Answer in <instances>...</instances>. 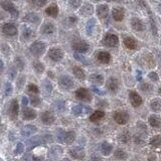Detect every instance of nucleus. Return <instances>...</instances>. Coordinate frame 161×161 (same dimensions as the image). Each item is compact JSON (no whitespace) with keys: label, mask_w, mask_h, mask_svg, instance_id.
Instances as JSON below:
<instances>
[{"label":"nucleus","mask_w":161,"mask_h":161,"mask_svg":"<svg viewBox=\"0 0 161 161\" xmlns=\"http://www.w3.org/2000/svg\"><path fill=\"white\" fill-rule=\"evenodd\" d=\"M108 1H121V0H108Z\"/></svg>","instance_id":"69168bd1"},{"label":"nucleus","mask_w":161,"mask_h":161,"mask_svg":"<svg viewBox=\"0 0 161 161\" xmlns=\"http://www.w3.org/2000/svg\"><path fill=\"white\" fill-rule=\"evenodd\" d=\"M23 151H24V145H23L22 143H18L15 148V150H14V154L19 155V154L23 153Z\"/></svg>","instance_id":"a18cd8bd"},{"label":"nucleus","mask_w":161,"mask_h":161,"mask_svg":"<svg viewBox=\"0 0 161 161\" xmlns=\"http://www.w3.org/2000/svg\"><path fill=\"white\" fill-rule=\"evenodd\" d=\"M32 66H33L34 71H36V73H39V74H42L45 70V64H43L42 63H40V61H34Z\"/></svg>","instance_id":"c9c22d12"},{"label":"nucleus","mask_w":161,"mask_h":161,"mask_svg":"<svg viewBox=\"0 0 161 161\" xmlns=\"http://www.w3.org/2000/svg\"><path fill=\"white\" fill-rule=\"evenodd\" d=\"M149 124L153 128H159L160 127V118L156 115H152L149 117Z\"/></svg>","instance_id":"f704fd0d"},{"label":"nucleus","mask_w":161,"mask_h":161,"mask_svg":"<svg viewBox=\"0 0 161 161\" xmlns=\"http://www.w3.org/2000/svg\"><path fill=\"white\" fill-rule=\"evenodd\" d=\"M97 58H98V60L100 63L107 64L111 61V54L107 51H100L97 54Z\"/></svg>","instance_id":"393cba45"},{"label":"nucleus","mask_w":161,"mask_h":161,"mask_svg":"<svg viewBox=\"0 0 161 161\" xmlns=\"http://www.w3.org/2000/svg\"><path fill=\"white\" fill-rule=\"evenodd\" d=\"M97 15L102 20L106 19L109 15V6L107 4H100L97 6Z\"/></svg>","instance_id":"1a4fd4ad"},{"label":"nucleus","mask_w":161,"mask_h":161,"mask_svg":"<svg viewBox=\"0 0 161 161\" xmlns=\"http://www.w3.org/2000/svg\"><path fill=\"white\" fill-rule=\"evenodd\" d=\"M70 154H71V156L73 158H75V159L81 160L85 157V150L83 147L77 146V147H74L70 150Z\"/></svg>","instance_id":"9b49d317"},{"label":"nucleus","mask_w":161,"mask_h":161,"mask_svg":"<svg viewBox=\"0 0 161 161\" xmlns=\"http://www.w3.org/2000/svg\"><path fill=\"white\" fill-rule=\"evenodd\" d=\"M129 140H130V134H129L127 131L123 132L121 135H120V141L123 143H128Z\"/></svg>","instance_id":"79ce46f5"},{"label":"nucleus","mask_w":161,"mask_h":161,"mask_svg":"<svg viewBox=\"0 0 161 161\" xmlns=\"http://www.w3.org/2000/svg\"><path fill=\"white\" fill-rule=\"evenodd\" d=\"M61 161H70L69 159H63V160H61Z\"/></svg>","instance_id":"338daca9"},{"label":"nucleus","mask_w":161,"mask_h":161,"mask_svg":"<svg viewBox=\"0 0 161 161\" xmlns=\"http://www.w3.org/2000/svg\"><path fill=\"white\" fill-rule=\"evenodd\" d=\"M9 74H10V78L13 79L14 76H15V74H16V71H14L13 69H11V71H9Z\"/></svg>","instance_id":"052dcab7"},{"label":"nucleus","mask_w":161,"mask_h":161,"mask_svg":"<svg viewBox=\"0 0 161 161\" xmlns=\"http://www.w3.org/2000/svg\"><path fill=\"white\" fill-rule=\"evenodd\" d=\"M58 83H60V86L64 90H71L75 86L73 79L69 77V76H61V77H60Z\"/></svg>","instance_id":"423d86ee"},{"label":"nucleus","mask_w":161,"mask_h":161,"mask_svg":"<svg viewBox=\"0 0 161 161\" xmlns=\"http://www.w3.org/2000/svg\"><path fill=\"white\" fill-rule=\"evenodd\" d=\"M148 77H149V79H150L151 81H153V82H158V81H159V77H158V75L155 72L149 73Z\"/></svg>","instance_id":"de8ad7c7"},{"label":"nucleus","mask_w":161,"mask_h":161,"mask_svg":"<svg viewBox=\"0 0 161 161\" xmlns=\"http://www.w3.org/2000/svg\"><path fill=\"white\" fill-rule=\"evenodd\" d=\"M0 4H1V7L3 8L5 11H7V12H9L11 14L12 17H14V18L18 17V14H19L18 10H17L15 5L11 1H9V0H3V1L0 2Z\"/></svg>","instance_id":"7ed1b4c3"},{"label":"nucleus","mask_w":161,"mask_h":161,"mask_svg":"<svg viewBox=\"0 0 161 161\" xmlns=\"http://www.w3.org/2000/svg\"><path fill=\"white\" fill-rule=\"evenodd\" d=\"M46 49V45L43 42H36L29 46V51L34 57H40Z\"/></svg>","instance_id":"f257e3e1"},{"label":"nucleus","mask_w":161,"mask_h":161,"mask_svg":"<svg viewBox=\"0 0 161 161\" xmlns=\"http://www.w3.org/2000/svg\"><path fill=\"white\" fill-rule=\"evenodd\" d=\"M93 2H99V1H101V0H92Z\"/></svg>","instance_id":"0e129e2a"},{"label":"nucleus","mask_w":161,"mask_h":161,"mask_svg":"<svg viewBox=\"0 0 161 161\" xmlns=\"http://www.w3.org/2000/svg\"><path fill=\"white\" fill-rule=\"evenodd\" d=\"M112 16L115 21H122L125 16V11L123 8H113Z\"/></svg>","instance_id":"f3484780"},{"label":"nucleus","mask_w":161,"mask_h":161,"mask_svg":"<svg viewBox=\"0 0 161 161\" xmlns=\"http://www.w3.org/2000/svg\"><path fill=\"white\" fill-rule=\"evenodd\" d=\"M31 105L33 107H39L40 103H42V101H40V99L39 98V97H36V96H33V97H31Z\"/></svg>","instance_id":"49530a36"},{"label":"nucleus","mask_w":161,"mask_h":161,"mask_svg":"<svg viewBox=\"0 0 161 161\" xmlns=\"http://www.w3.org/2000/svg\"><path fill=\"white\" fill-rule=\"evenodd\" d=\"M82 3H83V0H70V5H71V7L75 8V9L81 7Z\"/></svg>","instance_id":"37998d69"},{"label":"nucleus","mask_w":161,"mask_h":161,"mask_svg":"<svg viewBox=\"0 0 161 161\" xmlns=\"http://www.w3.org/2000/svg\"><path fill=\"white\" fill-rule=\"evenodd\" d=\"M67 21H68V23L70 25H75L78 21V18L76 16H70V17H68Z\"/></svg>","instance_id":"8fccbe9b"},{"label":"nucleus","mask_w":161,"mask_h":161,"mask_svg":"<svg viewBox=\"0 0 161 161\" xmlns=\"http://www.w3.org/2000/svg\"><path fill=\"white\" fill-rule=\"evenodd\" d=\"M89 80L93 84L97 85V86H101V85L104 84V77L99 74H92L89 77Z\"/></svg>","instance_id":"bb28decb"},{"label":"nucleus","mask_w":161,"mask_h":161,"mask_svg":"<svg viewBox=\"0 0 161 161\" xmlns=\"http://www.w3.org/2000/svg\"><path fill=\"white\" fill-rule=\"evenodd\" d=\"M95 26H96V19L95 18H91L86 24V31H87L88 36H92Z\"/></svg>","instance_id":"72a5a7b5"},{"label":"nucleus","mask_w":161,"mask_h":161,"mask_svg":"<svg viewBox=\"0 0 161 161\" xmlns=\"http://www.w3.org/2000/svg\"><path fill=\"white\" fill-rule=\"evenodd\" d=\"M160 107H161V103H160V100L158 98L151 101L150 108L154 111V112H158V111H160Z\"/></svg>","instance_id":"e433bc0d"},{"label":"nucleus","mask_w":161,"mask_h":161,"mask_svg":"<svg viewBox=\"0 0 161 161\" xmlns=\"http://www.w3.org/2000/svg\"><path fill=\"white\" fill-rule=\"evenodd\" d=\"M93 13H94V7H93L92 4L86 3L85 5H83L80 9V14L82 16L88 17V16L92 15Z\"/></svg>","instance_id":"aec40b11"},{"label":"nucleus","mask_w":161,"mask_h":161,"mask_svg":"<svg viewBox=\"0 0 161 161\" xmlns=\"http://www.w3.org/2000/svg\"><path fill=\"white\" fill-rule=\"evenodd\" d=\"M92 90L95 92L96 94H99V95H103V92H101V90H99L98 88L96 87H92Z\"/></svg>","instance_id":"4d7b16f0"},{"label":"nucleus","mask_w":161,"mask_h":161,"mask_svg":"<svg viewBox=\"0 0 161 161\" xmlns=\"http://www.w3.org/2000/svg\"><path fill=\"white\" fill-rule=\"evenodd\" d=\"M123 42H124V45L126 46V48H127L128 49H131V51L136 49L137 46H138V43H137V42L131 36L125 37L124 40H123Z\"/></svg>","instance_id":"6ab92c4d"},{"label":"nucleus","mask_w":161,"mask_h":161,"mask_svg":"<svg viewBox=\"0 0 161 161\" xmlns=\"http://www.w3.org/2000/svg\"><path fill=\"white\" fill-rule=\"evenodd\" d=\"M75 58L79 61H82V63H85V57L82 55V54H79V52H76L75 54Z\"/></svg>","instance_id":"864d4df0"},{"label":"nucleus","mask_w":161,"mask_h":161,"mask_svg":"<svg viewBox=\"0 0 161 161\" xmlns=\"http://www.w3.org/2000/svg\"><path fill=\"white\" fill-rule=\"evenodd\" d=\"M2 32L8 36H14L17 34V27L12 23H5L2 26Z\"/></svg>","instance_id":"9d476101"},{"label":"nucleus","mask_w":161,"mask_h":161,"mask_svg":"<svg viewBox=\"0 0 161 161\" xmlns=\"http://www.w3.org/2000/svg\"><path fill=\"white\" fill-rule=\"evenodd\" d=\"M22 118L24 120H33L36 118V112L30 108H23Z\"/></svg>","instance_id":"412c9836"},{"label":"nucleus","mask_w":161,"mask_h":161,"mask_svg":"<svg viewBox=\"0 0 161 161\" xmlns=\"http://www.w3.org/2000/svg\"><path fill=\"white\" fill-rule=\"evenodd\" d=\"M107 87L111 92L116 93L120 88V82L116 78H110L107 82Z\"/></svg>","instance_id":"2eb2a0df"},{"label":"nucleus","mask_w":161,"mask_h":161,"mask_svg":"<svg viewBox=\"0 0 161 161\" xmlns=\"http://www.w3.org/2000/svg\"><path fill=\"white\" fill-rule=\"evenodd\" d=\"M150 145L153 146L155 148H158L160 146V135L154 136L153 138H151L150 140Z\"/></svg>","instance_id":"ea45409f"},{"label":"nucleus","mask_w":161,"mask_h":161,"mask_svg":"<svg viewBox=\"0 0 161 161\" xmlns=\"http://www.w3.org/2000/svg\"><path fill=\"white\" fill-rule=\"evenodd\" d=\"M27 104H28L27 98H26V97H23V98H22V105H23V107H26V106H27Z\"/></svg>","instance_id":"13d9d810"},{"label":"nucleus","mask_w":161,"mask_h":161,"mask_svg":"<svg viewBox=\"0 0 161 161\" xmlns=\"http://www.w3.org/2000/svg\"><path fill=\"white\" fill-rule=\"evenodd\" d=\"M130 117H129V114L127 112H124V111H117L114 114V120L117 124L119 125H125L127 124Z\"/></svg>","instance_id":"39448f33"},{"label":"nucleus","mask_w":161,"mask_h":161,"mask_svg":"<svg viewBox=\"0 0 161 161\" xmlns=\"http://www.w3.org/2000/svg\"><path fill=\"white\" fill-rule=\"evenodd\" d=\"M32 36H33V30L31 28L27 27V26H24L22 28V32H21V39L23 40H28L30 39Z\"/></svg>","instance_id":"7c9ffc66"},{"label":"nucleus","mask_w":161,"mask_h":161,"mask_svg":"<svg viewBox=\"0 0 161 161\" xmlns=\"http://www.w3.org/2000/svg\"><path fill=\"white\" fill-rule=\"evenodd\" d=\"M73 48L75 49L76 52H79V54H85V52L89 51L90 45H89V43L84 42V40H79V42H75L73 43Z\"/></svg>","instance_id":"0eeeda50"},{"label":"nucleus","mask_w":161,"mask_h":161,"mask_svg":"<svg viewBox=\"0 0 161 161\" xmlns=\"http://www.w3.org/2000/svg\"><path fill=\"white\" fill-rule=\"evenodd\" d=\"M43 87H45V92H46V93H51V92L52 86H51V84L49 83V82L45 81V84H43Z\"/></svg>","instance_id":"09e8293b"},{"label":"nucleus","mask_w":161,"mask_h":161,"mask_svg":"<svg viewBox=\"0 0 161 161\" xmlns=\"http://www.w3.org/2000/svg\"><path fill=\"white\" fill-rule=\"evenodd\" d=\"M102 43L104 45L108 46V48H116L119 45V39L116 34L113 33H108L104 36V39H102Z\"/></svg>","instance_id":"f03ea898"},{"label":"nucleus","mask_w":161,"mask_h":161,"mask_svg":"<svg viewBox=\"0 0 161 161\" xmlns=\"http://www.w3.org/2000/svg\"><path fill=\"white\" fill-rule=\"evenodd\" d=\"M27 91H28L29 93H31V94H39V87L36 86V85H33V84L28 85V87H27Z\"/></svg>","instance_id":"c03bdc74"},{"label":"nucleus","mask_w":161,"mask_h":161,"mask_svg":"<svg viewBox=\"0 0 161 161\" xmlns=\"http://www.w3.org/2000/svg\"><path fill=\"white\" fill-rule=\"evenodd\" d=\"M104 117H105V113L103 111H96V112H94L90 116V120L92 122H100L102 119H104Z\"/></svg>","instance_id":"473e14b6"},{"label":"nucleus","mask_w":161,"mask_h":161,"mask_svg":"<svg viewBox=\"0 0 161 161\" xmlns=\"http://www.w3.org/2000/svg\"><path fill=\"white\" fill-rule=\"evenodd\" d=\"M37 131L36 127L34 125H26L23 127L22 131H21V134L24 137H29L31 136L32 134H34Z\"/></svg>","instance_id":"a878e982"},{"label":"nucleus","mask_w":161,"mask_h":161,"mask_svg":"<svg viewBox=\"0 0 161 161\" xmlns=\"http://www.w3.org/2000/svg\"><path fill=\"white\" fill-rule=\"evenodd\" d=\"M91 112H92V109H91V108L81 106V105L73 107V109H72V113L74 114L75 116H81V115H84V114H88Z\"/></svg>","instance_id":"ddd939ff"},{"label":"nucleus","mask_w":161,"mask_h":161,"mask_svg":"<svg viewBox=\"0 0 161 161\" xmlns=\"http://www.w3.org/2000/svg\"><path fill=\"white\" fill-rule=\"evenodd\" d=\"M54 31H55V26L52 22H45L42 26V32L43 34H46V36L52 34Z\"/></svg>","instance_id":"5701e85b"},{"label":"nucleus","mask_w":161,"mask_h":161,"mask_svg":"<svg viewBox=\"0 0 161 161\" xmlns=\"http://www.w3.org/2000/svg\"><path fill=\"white\" fill-rule=\"evenodd\" d=\"M60 105H58V103H57V106L55 107V108H57V111H60V112H61V111H63V110L64 109V105H63V102H60Z\"/></svg>","instance_id":"6e6d98bb"},{"label":"nucleus","mask_w":161,"mask_h":161,"mask_svg":"<svg viewBox=\"0 0 161 161\" xmlns=\"http://www.w3.org/2000/svg\"><path fill=\"white\" fill-rule=\"evenodd\" d=\"M112 150H113V146L108 142H104L101 146V152L105 156H109L112 153Z\"/></svg>","instance_id":"2f4dec72"},{"label":"nucleus","mask_w":161,"mask_h":161,"mask_svg":"<svg viewBox=\"0 0 161 161\" xmlns=\"http://www.w3.org/2000/svg\"><path fill=\"white\" fill-rule=\"evenodd\" d=\"M33 160H34V161H43L42 158H39V157H34Z\"/></svg>","instance_id":"e2e57ef3"},{"label":"nucleus","mask_w":161,"mask_h":161,"mask_svg":"<svg viewBox=\"0 0 161 161\" xmlns=\"http://www.w3.org/2000/svg\"><path fill=\"white\" fill-rule=\"evenodd\" d=\"M15 64H16V68L19 70V71H22L23 69H24V66H25V63H24V61L22 60V58L20 57H15Z\"/></svg>","instance_id":"a19ab883"},{"label":"nucleus","mask_w":161,"mask_h":161,"mask_svg":"<svg viewBox=\"0 0 161 161\" xmlns=\"http://www.w3.org/2000/svg\"><path fill=\"white\" fill-rule=\"evenodd\" d=\"M45 13L48 16L51 17H57L58 15V6L55 3L49 5V6L45 9Z\"/></svg>","instance_id":"c85d7f7f"},{"label":"nucleus","mask_w":161,"mask_h":161,"mask_svg":"<svg viewBox=\"0 0 161 161\" xmlns=\"http://www.w3.org/2000/svg\"><path fill=\"white\" fill-rule=\"evenodd\" d=\"M63 154V149L60 146H54L48 152V159L51 161L57 160L60 155Z\"/></svg>","instance_id":"f8f14e48"},{"label":"nucleus","mask_w":161,"mask_h":161,"mask_svg":"<svg viewBox=\"0 0 161 161\" xmlns=\"http://www.w3.org/2000/svg\"><path fill=\"white\" fill-rule=\"evenodd\" d=\"M136 74H137V76H136L137 80L140 81V80H141V72H140V71H137V72H136Z\"/></svg>","instance_id":"680f3d73"},{"label":"nucleus","mask_w":161,"mask_h":161,"mask_svg":"<svg viewBox=\"0 0 161 161\" xmlns=\"http://www.w3.org/2000/svg\"><path fill=\"white\" fill-rule=\"evenodd\" d=\"M54 114L51 113V112H48V111H46V112H45L42 115V121L43 124H45V125H51V124H54Z\"/></svg>","instance_id":"4be33fe9"},{"label":"nucleus","mask_w":161,"mask_h":161,"mask_svg":"<svg viewBox=\"0 0 161 161\" xmlns=\"http://www.w3.org/2000/svg\"><path fill=\"white\" fill-rule=\"evenodd\" d=\"M48 55L52 61L57 63V61H60L61 60H63V49L60 48H51L48 49Z\"/></svg>","instance_id":"20e7f679"},{"label":"nucleus","mask_w":161,"mask_h":161,"mask_svg":"<svg viewBox=\"0 0 161 161\" xmlns=\"http://www.w3.org/2000/svg\"><path fill=\"white\" fill-rule=\"evenodd\" d=\"M140 89H141V91H143V92H148V91L151 90V86L149 84L143 83L141 86H140Z\"/></svg>","instance_id":"603ef678"},{"label":"nucleus","mask_w":161,"mask_h":161,"mask_svg":"<svg viewBox=\"0 0 161 161\" xmlns=\"http://www.w3.org/2000/svg\"><path fill=\"white\" fill-rule=\"evenodd\" d=\"M11 93H12V86H11L10 83H7L6 86H5V95L9 96Z\"/></svg>","instance_id":"3c124183"},{"label":"nucleus","mask_w":161,"mask_h":161,"mask_svg":"<svg viewBox=\"0 0 161 161\" xmlns=\"http://www.w3.org/2000/svg\"><path fill=\"white\" fill-rule=\"evenodd\" d=\"M129 98H130V102L133 107L137 108L142 104V98L136 92H131L130 95H129Z\"/></svg>","instance_id":"dca6fc26"},{"label":"nucleus","mask_w":161,"mask_h":161,"mask_svg":"<svg viewBox=\"0 0 161 161\" xmlns=\"http://www.w3.org/2000/svg\"><path fill=\"white\" fill-rule=\"evenodd\" d=\"M3 70H4V63H3V61H2L1 58H0V73L3 72Z\"/></svg>","instance_id":"bf43d9fd"},{"label":"nucleus","mask_w":161,"mask_h":161,"mask_svg":"<svg viewBox=\"0 0 161 161\" xmlns=\"http://www.w3.org/2000/svg\"><path fill=\"white\" fill-rule=\"evenodd\" d=\"M73 73H74L75 77L79 79V80H85L86 79V73H85V71L82 68H80V67L78 66H75L74 69H73Z\"/></svg>","instance_id":"c756f323"},{"label":"nucleus","mask_w":161,"mask_h":161,"mask_svg":"<svg viewBox=\"0 0 161 161\" xmlns=\"http://www.w3.org/2000/svg\"><path fill=\"white\" fill-rule=\"evenodd\" d=\"M131 26H132V28L136 31L145 30L144 22H143L140 18H137V17H133L132 18V20H131Z\"/></svg>","instance_id":"4468645a"},{"label":"nucleus","mask_w":161,"mask_h":161,"mask_svg":"<svg viewBox=\"0 0 161 161\" xmlns=\"http://www.w3.org/2000/svg\"><path fill=\"white\" fill-rule=\"evenodd\" d=\"M115 157L117 159H120V160H124L127 158V153L124 151V150H121V149H118V150H116L115 152Z\"/></svg>","instance_id":"58836bf2"},{"label":"nucleus","mask_w":161,"mask_h":161,"mask_svg":"<svg viewBox=\"0 0 161 161\" xmlns=\"http://www.w3.org/2000/svg\"><path fill=\"white\" fill-rule=\"evenodd\" d=\"M19 112V106H18V102L16 100H12L10 104V117L13 120H15L18 116Z\"/></svg>","instance_id":"b1692460"},{"label":"nucleus","mask_w":161,"mask_h":161,"mask_svg":"<svg viewBox=\"0 0 161 161\" xmlns=\"http://www.w3.org/2000/svg\"><path fill=\"white\" fill-rule=\"evenodd\" d=\"M25 82V77H23V76H20L19 79H18V83H17V86H18V88L20 89V88L22 87L23 83Z\"/></svg>","instance_id":"5fc2aeb1"},{"label":"nucleus","mask_w":161,"mask_h":161,"mask_svg":"<svg viewBox=\"0 0 161 161\" xmlns=\"http://www.w3.org/2000/svg\"><path fill=\"white\" fill-rule=\"evenodd\" d=\"M76 97H77V99H79V100L84 101V102H90L92 100L91 94L89 93V91L87 89H85V88H80V89H78L76 91Z\"/></svg>","instance_id":"6e6552de"},{"label":"nucleus","mask_w":161,"mask_h":161,"mask_svg":"<svg viewBox=\"0 0 161 161\" xmlns=\"http://www.w3.org/2000/svg\"><path fill=\"white\" fill-rule=\"evenodd\" d=\"M30 4L36 5V7H43L48 3V0H27Z\"/></svg>","instance_id":"4c0bfd02"},{"label":"nucleus","mask_w":161,"mask_h":161,"mask_svg":"<svg viewBox=\"0 0 161 161\" xmlns=\"http://www.w3.org/2000/svg\"><path fill=\"white\" fill-rule=\"evenodd\" d=\"M23 20L26 22H29V23H33V24H37V23H39L40 21V17L39 14L34 13V12H30V13H27L26 15L24 16V18Z\"/></svg>","instance_id":"a211bd4d"},{"label":"nucleus","mask_w":161,"mask_h":161,"mask_svg":"<svg viewBox=\"0 0 161 161\" xmlns=\"http://www.w3.org/2000/svg\"><path fill=\"white\" fill-rule=\"evenodd\" d=\"M76 139V133L73 131H68V132H63V142L67 144H72Z\"/></svg>","instance_id":"cd10ccee"}]
</instances>
